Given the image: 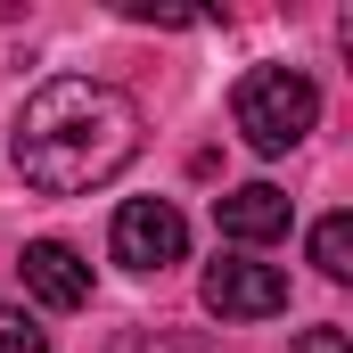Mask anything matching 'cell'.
Instances as JSON below:
<instances>
[{"mask_svg": "<svg viewBox=\"0 0 353 353\" xmlns=\"http://www.w3.org/2000/svg\"><path fill=\"white\" fill-rule=\"evenodd\" d=\"M296 353H353V337H345V329H304Z\"/></svg>", "mask_w": 353, "mask_h": 353, "instance_id": "obj_9", "label": "cell"}, {"mask_svg": "<svg viewBox=\"0 0 353 353\" xmlns=\"http://www.w3.org/2000/svg\"><path fill=\"white\" fill-rule=\"evenodd\" d=\"M312 263H321V279H353V214L312 222Z\"/></svg>", "mask_w": 353, "mask_h": 353, "instance_id": "obj_7", "label": "cell"}, {"mask_svg": "<svg viewBox=\"0 0 353 353\" xmlns=\"http://www.w3.org/2000/svg\"><path fill=\"white\" fill-rule=\"evenodd\" d=\"M115 353H205V345H140L132 337V345H115Z\"/></svg>", "mask_w": 353, "mask_h": 353, "instance_id": "obj_10", "label": "cell"}, {"mask_svg": "<svg viewBox=\"0 0 353 353\" xmlns=\"http://www.w3.org/2000/svg\"><path fill=\"white\" fill-rule=\"evenodd\" d=\"M205 312H222V321H271V312H288V271L222 255L205 271Z\"/></svg>", "mask_w": 353, "mask_h": 353, "instance_id": "obj_4", "label": "cell"}, {"mask_svg": "<svg viewBox=\"0 0 353 353\" xmlns=\"http://www.w3.org/2000/svg\"><path fill=\"white\" fill-rule=\"evenodd\" d=\"M107 247H115V263H123V271H165V263L189 255V222H181L173 197H132V205H115Z\"/></svg>", "mask_w": 353, "mask_h": 353, "instance_id": "obj_3", "label": "cell"}, {"mask_svg": "<svg viewBox=\"0 0 353 353\" xmlns=\"http://www.w3.org/2000/svg\"><path fill=\"white\" fill-rule=\"evenodd\" d=\"M25 288H33V304H50V312H83L90 304V263L66 239H33V247H25Z\"/></svg>", "mask_w": 353, "mask_h": 353, "instance_id": "obj_6", "label": "cell"}, {"mask_svg": "<svg viewBox=\"0 0 353 353\" xmlns=\"http://www.w3.org/2000/svg\"><path fill=\"white\" fill-rule=\"evenodd\" d=\"M230 115H239V132H247L255 157H288L321 123V90H312V74H296V66H255L239 83V99H230Z\"/></svg>", "mask_w": 353, "mask_h": 353, "instance_id": "obj_2", "label": "cell"}, {"mask_svg": "<svg viewBox=\"0 0 353 353\" xmlns=\"http://www.w3.org/2000/svg\"><path fill=\"white\" fill-rule=\"evenodd\" d=\"M0 353H50V337H41L17 304H0Z\"/></svg>", "mask_w": 353, "mask_h": 353, "instance_id": "obj_8", "label": "cell"}, {"mask_svg": "<svg viewBox=\"0 0 353 353\" xmlns=\"http://www.w3.org/2000/svg\"><path fill=\"white\" fill-rule=\"evenodd\" d=\"M132 157H140V107L115 83L58 74L17 115V173L41 197H83L99 181H115Z\"/></svg>", "mask_w": 353, "mask_h": 353, "instance_id": "obj_1", "label": "cell"}, {"mask_svg": "<svg viewBox=\"0 0 353 353\" xmlns=\"http://www.w3.org/2000/svg\"><path fill=\"white\" fill-rule=\"evenodd\" d=\"M214 230H222L230 247H271V239H288V189H271V181L222 189V197H214Z\"/></svg>", "mask_w": 353, "mask_h": 353, "instance_id": "obj_5", "label": "cell"}]
</instances>
